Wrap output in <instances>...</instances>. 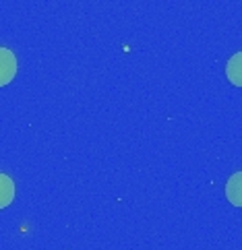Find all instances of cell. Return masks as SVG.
<instances>
[{
	"label": "cell",
	"mask_w": 242,
	"mask_h": 250,
	"mask_svg": "<svg viewBox=\"0 0 242 250\" xmlns=\"http://www.w3.org/2000/svg\"><path fill=\"white\" fill-rule=\"evenodd\" d=\"M17 75V58L13 50L0 46V87L11 83Z\"/></svg>",
	"instance_id": "6da1fadb"
},
{
	"label": "cell",
	"mask_w": 242,
	"mask_h": 250,
	"mask_svg": "<svg viewBox=\"0 0 242 250\" xmlns=\"http://www.w3.org/2000/svg\"><path fill=\"white\" fill-rule=\"evenodd\" d=\"M226 194L232 205L242 207V172H236L226 184Z\"/></svg>",
	"instance_id": "7a4b0ae2"
},
{
	"label": "cell",
	"mask_w": 242,
	"mask_h": 250,
	"mask_svg": "<svg viewBox=\"0 0 242 250\" xmlns=\"http://www.w3.org/2000/svg\"><path fill=\"white\" fill-rule=\"evenodd\" d=\"M15 199V182L6 174H0V209L11 205Z\"/></svg>",
	"instance_id": "3957f363"
},
{
	"label": "cell",
	"mask_w": 242,
	"mask_h": 250,
	"mask_svg": "<svg viewBox=\"0 0 242 250\" xmlns=\"http://www.w3.org/2000/svg\"><path fill=\"white\" fill-rule=\"evenodd\" d=\"M226 73H228V79L232 83L242 87V52H238V54H234L228 60Z\"/></svg>",
	"instance_id": "277c9868"
}]
</instances>
